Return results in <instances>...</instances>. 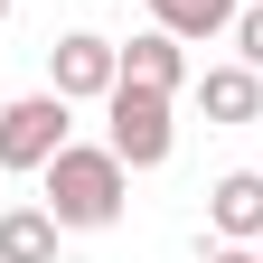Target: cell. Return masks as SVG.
Here are the masks:
<instances>
[{
	"label": "cell",
	"instance_id": "5",
	"mask_svg": "<svg viewBox=\"0 0 263 263\" xmlns=\"http://www.w3.org/2000/svg\"><path fill=\"white\" fill-rule=\"evenodd\" d=\"M188 94H197V113H207V122H263V76H254L245 57L207 66V76H197Z\"/></svg>",
	"mask_w": 263,
	"mask_h": 263
},
{
	"label": "cell",
	"instance_id": "7",
	"mask_svg": "<svg viewBox=\"0 0 263 263\" xmlns=\"http://www.w3.org/2000/svg\"><path fill=\"white\" fill-rule=\"evenodd\" d=\"M207 226H216L226 245H254L263 235V170H226L207 188Z\"/></svg>",
	"mask_w": 263,
	"mask_h": 263
},
{
	"label": "cell",
	"instance_id": "8",
	"mask_svg": "<svg viewBox=\"0 0 263 263\" xmlns=\"http://www.w3.org/2000/svg\"><path fill=\"white\" fill-rule=\"evenodd\" d=\"M57 235L66 226L28 197V207H0V263H57Z\"/></svg>",
	"mask_w": 263,
	"mask_h": 263
},
{
	"label": "cell",
	"instance_id": "14",
	"mask_svg": "<svg viewBox=\"0 0 263 263\" xmlns=\"http://www.w3.org/2000/svg\"><path fill=\"white\" fill-rule=\"evenodd\" d=\"M113 10H122V0H113Z\"/></svg>",
	"mask_w": 263,
	"mask_h": 263
},
{
	"label": "cell",
	"instance_id": "9",
	"mask_svg": "<svg viewBox=\"0 0 263 263\" xmlns=\"http://www.w3.org/2000/svg\"><path fill=\"white\" fill-rule=\"evenodd\" d=\"M235 10H245V0H151V28H170V38L207 47V38H226V28H235Z\"/></svg>",
	"mask_w": 263,
	"mask_h": 263
},
{
	"label": "cell",
	"instance_id": "2",
	"mask_svg": "<svg viewBox=\"0 0 263 263\" xmlns=\"http://www.w3.org/2000/svg\"><path fill=\"white\" fill-rule=\"evenodd\" d=\"M66 141H76V104H66L57 85H38V94H10V104H0V170L38 179V170H47Z\"/></svg>",
	"mask_w": 263,
	"mask_h": 263
},
{
	"label": "cell",
	"instance_id": "6",
	"mask_svg": "<svg viewBox=\"0 0 263 263\" xmlns=\"http://www.w3.org/2000/svg\"><path fill=\"white\" fill-rule=\"evenodd\" d=\"M113 47H122V85H151V94L188 85V38H170V28H141V38H113Z\"/></svg>",
	"mask_w": 263,
	"mask_h": 263
},
{
	"label": "cell",
	"instance_id": "13",
	"mask_svg": "<svg viewBox=\"0 0 263 263\" xmlns=\"http://www.w3.org/2000/svg\"><path fill=\"white\" fill-rule=\"evenodd\" d=\"M254 254H263V235H254Z\"/></svg>",
	"mask_w": 263,
	"mask_h": 263
},
{
	"label": "cell",
	"instance_id": "12",
	"mask_svg": "<svg viewBox=\"0 0 263 263\" xmlns=\"http://www.w3.org/2000/svg\"><path fill=\"white\" fill-rule=\"evenodd\" d=\"M0 19H10V0H0Z\"/></svg>",
	"mask_w": 263,
	"mask_h": 263
},
{
	"label": "cell",
	"instance_id": "3",
	"mask_svg": "<svg viewBox=\"0 0 263 263\" xmlns=\"http://www.w3.org/2000/svg\"><path fill=\"white\" fill-rule=\"evenodd\" d=\"M170 104H179V94H151V85H122V76H113V94H104V141H113L122 170H160V160L179 151Z\"/></svg>",
	"mask_w": 263,
	"mask_h": 263
},
{
	"label": "cell",
	"instance_id": "1",
	"mask_svg": "<svg viewBox=\"0 0 263 263\" xmlns=\"http://www.w3.org/2000/svg\"><path fill=\"white\" fill-rule=\"evenodd\" d=\"M132 197V170L113 160V141H66L47 170H38V207L66 226V235H104Z\"/></svg>",
	"mask_w": 263,
	"mask_h": 263
},
{
	"label": "cell",
	"instance_id": "4",
	"mask_svg": "<svg viewBox=\"0 0 263 263\" xmlns=\"http://www.w3.org/2000/svg\"><path fill=\"white\" fill-rule=\"evenodd\" d=\"M122 76V47L113 38H94V28H66V38L47 47V85L66 94V104H104Z\"/></svg>",
	"mask_w": 263,
	"mask_h": 263
},
{
	"label": "cell",
	"instance_id": "11",
	"mask_svg": "<svg viewBox=\"0 0 263 263\" xmlns=\"http://www.w3.org/2000/svg\"><path fill=\"white\" fill-rule=\"evenodd\" d=\"M207 263H263V254H254V245H226V235H216V245H207Z\"/></svg>",
	"mask_w": 263,
	"mask_h": 263
},
{
	"label": "cell",
	"instance_id": "10",
	"mask_svg": "<svg viewBox=\"0 0 263 263\" xmlns=\"http://www.w3.org/2000/svg\"><path fill=\"white\" fill-rule=\"evenodd\" d=\"M226 47H235V57L254 66V76H263V0H245V10H235V28H226Z\"/></svg>",
	"mask_w": 263,
	"mask_h": 263
}]
</instances>
